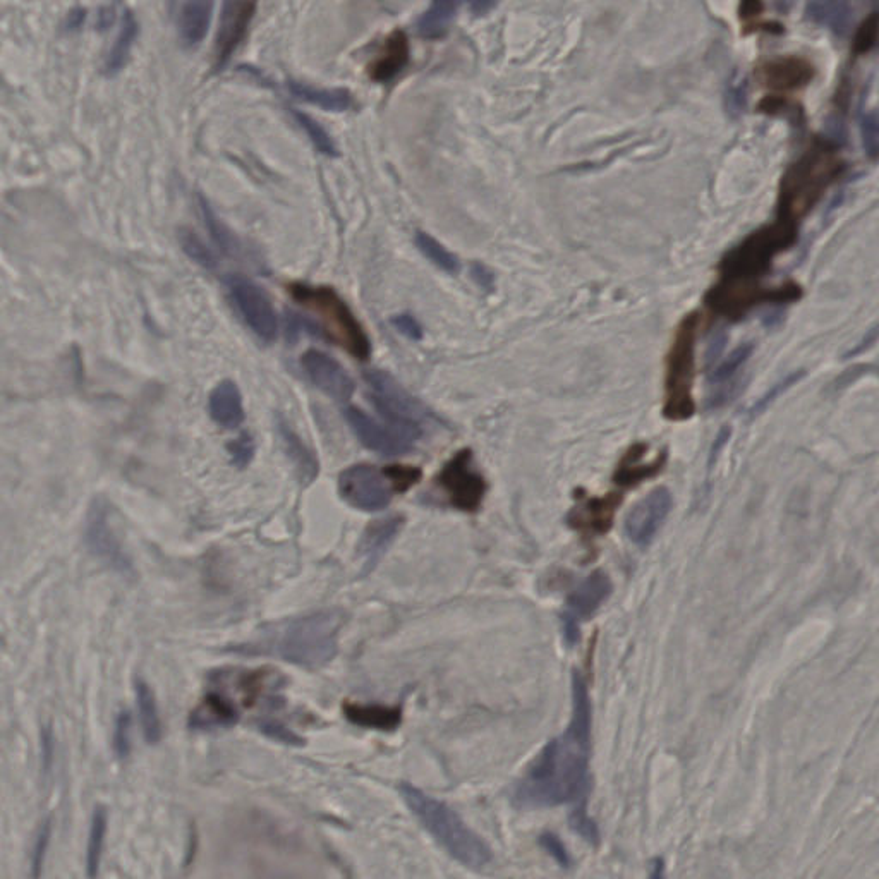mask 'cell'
Returning <instances> with one entry per match:
<instances>
[{
	"label": "cell",
	"instance_id": "47",
	"mask_svg": "<svg viewBox=\"0 0 879 879\" xmlns=\"http://www.w3.org/2000/svg\"><path fill=\"white\" fill-rule=\"evenodd\" d=\"M804 375H806V371H795V373L787 376V378H783L782 382L776 383L775 387L771 388L770 392L764 395L763 399H761L756 406L752 407V416H758V414L764 413V411H766V409H768V407H770L780 395L785 394V392H787L792 385L799 382Z\"/></svg>",
	"mask_w": 879,
	"mask_h": 879
},
{
	"label": "cell",
	"instance_id": "51",
	"mask_svg": "<svg viewBox=\"0 0 879 879\" xmlns=\"http://www.w3.org/2000/svg\"><path fill=\"white\" fill-rule=\"evenodd\" d=\"M473 279L478 282L481 287H492L493 285V275L488 272V268L483 267V265H474L473 267Z\"/></svg>",
	"mask_w": 879,
	"mask_h": 879
},
{
	"label": "cell",
	"instance_id": "14",
	"mask_svg": "<svg viewBox=\"0 0 879 879\" xmlns=\"http://www.w3.org/2000/svg\"><path fill=\"white\" fill-rule=\"evenodd\" d=\"M392 486L388 485L383 471L368 464H358L342 471L339 476V493L344 502L364 512H380L387 509L392 498Z\"/></svg>",
	"mask_w": 879,
	"mask_h": 879
},
{
	"label": "cell",
	"instance_id": "46",
	"mask_svg": "<svg viewBox=\"0 0 879 879\" xmlns=\"http://www.w3.org/2000/svg\"><path fill=\"white\" fill-rule=\"evenodd\" d=\"M862 143L867 157L879 160V117L867 114L862 119Z\"/></svg>",
	"mask_w": 879,
	"mask_h": 879
},
{
	"label": "cell",
	"instance_id": "34",
	"mask_svg": "<svg viewBox=\"0 0 879 879\" xmlns=\"http://www.w3.org/2000/svg\"><path fill=\"white\" fill-rule=\"evenodd\" d=\"M850 9L842 2H813L807 6V18L842 35L847 30Z\"/></svg>",
	"mask_w": 879,
	"mask_h": 879
},
{
	"label": "cell",
	"instance_id": "41",
	"mask_svg": "<svg viewBox=\"0 0 879 879\" xmlns=\"http://www.w3.org/2000/svg\"><path fill=\"white\" fill-rule=\"evenodd\" d=\"M179 241H181L184 253H186L191 260L196 261L198 265H201L203 268H208V270H213V268L217 267L215 255H213L212 251L205 246V243H203L200 237L196 236L194 232L182 231L181 236H179Z\"/></svg>",
	"mask_w": 879,
	"mask_h": 879
},
{
	"label": "cell",
	"instance_id": "7",
	"mask_svg": "<svg viewBox=\"0 0 879 879\" xmlns=\"http://www.w3.org/2000/svg\"><path fill=\"white\" fill-rule=\"evenodd\" d=\"M698 325V315L684 318L668 354L663 416L670 421H686L696 413L692 385H694V368H696Z\"/></svg>",
	"mask_w": 879,
	"mask_h": 879
},
{
	"label": "cell",
	"instance_id": "31",
	"mask_svg": "<svg viewBox=\"0 0 879 879\" xmlns=\"http://www.w3.org/2000/svg\"><path fill=\"white\" fill-rule=\"evenodd\" d=\"M109 830V814L104 806L95 807L91 814L88 845H86V876L97 879L104 859L105 838Z\"/></svg>",
	"mask_w": 879,
	"mask_h": 879
},
{
	"label": "cell",
	"instance_id": "5",
	"mask_svg": "<svg viewBox=\"0 0 879 879\" xmlns=\"http://www.w3.org/2000/svg\"><path fill=\"white\" fill-rule=\"evenodd\" d=\"M289 292L296 303L320 318L323 334L328 339L359 361L370 358V337L335 289L325 285L292 284Z\"/></svg>",
	"mask_w": 879,
	"mask_h": 879
},
{
	"label": "cell",
	"instance_id": "18",
	"mask_svg": "<svg viewBox=\"0 0 879 879\" xmlns=\"http://www.w3.org/2000/svg\"><path fill=\"white\" fill-rule=\"evenodd\" d=\"M301 366L316 388L335 401L346 402L354 394V380L346 368L325 352L310 349L303 354Z\"/></svg>",
	"mask_w": 879,
	"mask_h": 879
},
{
	"label": "cell",
	"instance_id": "22",
	"mask_svg": "<svg viewBox=\"0 0 879 879\" xmlns=\"http://www.w3.org/2000/svg\"><path fill=\"white\" fill-rule=\"evenodd\" d=\"M208 411L213 421L225 430H236L243 425V395L239 392L236 383L224 380L213 388L208 399Z\"/></svg>",
	"mask_w": 879,
	"mask_h": 879
},
{
	"label": "cell",
	"instance_id": "27",
	"mask_svg": "<svg viewBox=\"0 0 879 879\" xmlns=\"http://www.w3.org/2000/svg\"><path fill=\"white\" fill-rule=\"evenodd\" d=\"M289 90L299 100L328 112H346L354 105L351 91L344 88H318L301 81H289Z\"/></svg>",
	"mask_w": 879,
	"mask_h": 879
},
{
	"label": "cell",
	"instance_id": "11",
	"mask_svg": "<svg viewBox=\"0 0 879 879\" xmlns=\"http://www.w3.org/2000/svg\"><path fill=\"white\" fill-rule=\"evenodd\" d=\"M437 485L447 493L450 504L455 509L462 512L474 514L478 512L479 507L485 500L486 485L485 478L473 469V452L471 449H464L450 459L440 474H438Z\"/></svg>",
	"mask_w": 879,
	"mask_h": 879
},
{
	"label": "cell",
	"instance_id": "20",
	"mask_svg": "<svg viewBox=\"0 0 879 879\" xmlns=\"http://www.w3.org/2000/svg\"><path fill=\"white\" fill-rule=\"evenodd\" d=\"M758 78L771 90H801L813 81L814 66L807 59L795 55L776 57L758 67Z\"/></svg>",
	"mask_w": 879,
	"mask_h": 879
},
{
	"label": "cell",
	"instance_id": "45",
	"mask_svg": "<svg viewBox=\"0 0 879 879\" xmlns=\"http://www.w3.org/2000/svg\"><path fill=\"white\" fill-rule=\"evenodd\" d=\"M261 734L267 735L268 739L277 740L285 746H303L304 740L298 734H294L291 728L285 727L284 723L277 720H261L258 723Z\"/></svg>",
	"mask_w": 879,
	"mask_h": 879
},
{
	"label": "cell",
	"instance_id": "23",
	"mask_svg": "<svg viewBox=\"0 0 879 879\" xmlns=\"http://www.w3.org/2000/svg\"><path fill=\"white\" fill-rule=\"evenodd\" d=\"M407 62H409V42L406 33L395 30L383 43L382 52L375 61L371 62L368 73L376 83H387L401 73Z\"/></svg>",
	"mask_w": 879,
	"mask_h": 879
},
{
	"label": "cell",
	"instance_id": "1",
	"mask_svg": "<svg viewBox=\"0 0 879 879\" xmlns=\"http://www.w3.org/2000/svg\"><path fill=\"white\" fill-rule=\"evenodd\" d=\"M591 728L593 708L586 680L572 672V718L564 734L550 740L534 759L516 789L524 809L572 806L569 819L588 818L591 792Z\"/></svg>",
	"mask_w": 879,
	"mask_h": 879
},
{
	"label": "cell",
	"instance_id": "28",
	"mask_svg": "<svg viewBox=\"0 0 879 879\" xmlns=\"http://www.w3.org/2000/svg\"><path fill=\"white\" fill-rule=\"evenodd\" d=\"M404 519L402 517H387L380 519L368 526L364 531L363 540L359 545V552L368 560L366 569H370L378 558L382 557V553L387 550L388 545L395 540V536L401 531Z\"/></svg>",
	"mask_w": 879,
	"mask_h": 879
},
{
	"label": "cell",
	"instance_id": "16",
	"mask_svg": "<svg viewBox=\"0 0 879 879\" xmlns=\"http://www.w3.org/2000/svg\"><path fill=\"white\" fill-rule=\"evenodd\" d=\"M255 13V2L229 0V2L222 4L219 30H217L215 45H213V59H215L217 69L224 67L236 52L237 47L241 45L246 33H248L251 21L255 18Z\"/></svg>",
	"mask_w": 879,
	"mask_h": 879
},
{
	"label": "cell",
	"instance_id": "50",
	"mask_svg": "<svg viewBox=\"0 0 879 879\" xmlns=\"http://www.w3.org/2000/svg\"><path fill=\"white\" fill-rule=\"evenodd\" d=\"M392 325L397 328V332L406 335L407 339L421 340L423 330L421 325L416 322V318L411 315H397L392 318Z\"/></svg>",
	"mask_w": 879,
	"mask_h": 879
},
{
	"label": "cell",
	"instance_id": "17",
	"mask_svg": "<svg viewBox=\"0 0 879 879\" xmlns=\"http://www.w3.org/2000/svg\"><path fill=\"white\" fill-rule=\"evenodd\" d=\"M673 507L672 493L667 488H656L634 505L625 521L627 536L636 545L646 546L653 541L661 524L665 522Z\"/></svg>",
	"mask_w": 879,
	"mask_h": 879
},
{
	"label": "cell",
	"instance_id": "36",
	"mask_svg": "<svg viewBox=\"0 0 879 879\" xmlns=\"http://www.w3.org/2000/svg\"><path fill=\"white\" fill-rule=\"evenodd\" d=\"M414 243L418 246L419 251L425 255L426 260L431 261L435 267L440 268L443 272L455 273L459 270V260L450 251L443 248L437 239L428 236L426 232H418L414 237Z\"/></svg>",
	"mask_w": 879,
	"mask_h": 879
},
{
	"label": "cell",
	"instance_id": "13",
	"mask_svg": "<svg viewBox=\"0 0 879 879\" xmlns=\"http://www.w3.org/2000/svg\"><path fill=\"white\" fill-rule=\"evenodd\" d=\"M346 421L351 426L354 435L359 438L366 449L373 450L376 454L387 457H399L413 449L414 442L418 440V431L399 428V426L382 425L368 414L363 413L358 407H346L344 411Z\"/></svg>",
	"mask_w": 879,
	"mask_h": 879
},
{
	"label": "cell",
	"instance_id": "32",
	"mask_svg": "<svg viewBox=\"0 0 879 879\" xmlns=\"http://www.w3.org/2000/svg\"><path fill=\"white\" fill-rule=\"evenodd\" d=\"M134 691H136V706H138L143 737L146 744L155 746L162 739V720L158 713L157 699L152 687L148 686L145 680H136Z\"/></svg>",
	"mask_w": 879,
	"mask_h": 879
},
{
	"label": "cell",
	"instance_id": "15",
	"mask_svg": "<svg viewBox=\"0 0 879 879\" xmlns=\"http://www.w3.org/2000/svg\"><path fill=\"white\" fill-rule=\"evenodd\" d=\"M612 595V581L603 570H595L570 593L564 612L565 637L574 644L579 637V624L589 620Z\"/></svg>",
	"mask_w": 879,
	"mask_h": 879
},
{
	"label": "cell",
	"instance_id": "52",
	"mask_svg": "<svg viewBox=\"0 0 879 879\" xmlns=\"http://www.w3.org/2000/svg\"><path fill=\"white\" fill-rule=\"evenodd\" d=\"M879 328H874L873 332H869L867 334L866 339L862 340L861 346L855 347L854 351H850L845 358H850V356H857V354H861L864 349H869V347L873 346L876 339H878Z\"/></svg>",
	"mask_w": 879,
	"mask_h": 879
},
{
	"label": "cell",
	"instance_id": "30",
	"mask_svg": "<svg viewBox=\"0 0 879 879\" xmlns=\"http://www.w3.org/2000/svg\"><path fill=\"white\" fill-rule=\"evenodd\" d=\"M279 433L284 442L285 452L291 457L292 464L298 471L299 478L303 481V485H310L311 481L318 476V459L311 452L303 440L292 431L291 426L285 425L284 421H279Z\"/></svg>",
	"mask_w": 879,
	"mask_h": 879
},
{
	"label": "cell",
	"instance_id": "26",
	"mask_svg": "<svg viewBox=\"0 0 879 879\" xmlns=\"http://www.w3.org/2000/svg\"><path fill=\"white\" fill-rule=\"evenodd\" d=\"M644 454H646V447L644 445H634L625 454L624 459L620 462L619 469L615 471V476H613L615 485H619L620 488H631V486L639 485V483H643L646 479L653 478V476L660 473L663 466H665V461H667V454L661 452L655 461L641 462L643 461Z\"/></svg>",
	"mask_w": 879,
	"mask_h": 879
},
{
	"label": "cell",
	"instance_id": "9",
	"mask_svg": "<svg viewBox=\"0 0 879 879\" xmlns=\"http://www.w3.org/2000/svg\"><path fill=\"white\" fill-rule=\"evenodd\" d=\"M364 380L371 388V402L390 425L421 433L423 426L435 421L430 409L409 394L387 371H366Z\"/></svg>",
	"mask_w": 879,
	"mask_h": 879
},
{
	"label": "cell",
	"instance_id": "21",
	"mask_svg": "<svg viewBox=\"0 0 879 879\" xmlns=\"http://www.w3.org/2000/svg\"><path fill=\"white\" fill-rule=\"evenodd\" d=\"M237 722H239V711L236 704L219 692H210L189 715L191 730H201V732L234 727Z\"/></svg>",
	"mask_w": 879,
	"mask_h": 879
},
{
	"label": "cell",
	"instance_id": "29",
	"mask_svg": "<svg viewBox=\"0 0 879 879\" xmlns=\"http://www.w3.org/2000/svg\"><path fill=\"white\" fill-rule=\"evenodd\" d=\"M138 28H140V26H138V21L134 18V14L131 13L129 9H126L124 14H122L121 25H119V31H117L116 42H114L112 49L109 50V54L105 57V74L114 76V74L121 71L122 67L126 66L129 54H131V49H133L136 37H138Z\"/></svg>",
	"mask_w": 879,
	"mask_h": 879
},
{
	"label": "cell",
	"instance_id": "42",
	"mask_svg": "<svg viewBox=\"0 0 879 879\" xmlns=\"http://www.w3.org/2000/svg\"><path fill=\"white\" fill-rule=\"evenodd\" d=\"M752 349L754 346L752 344H744V346L737 347L730 356H728L725 361H723L715 371H713V375H711V382L713 383H725L730 380V378H734L735 373L747 363V359L751 358Z\"/></svg>",
	"mask_w": 879,
	"mask_h": 879
},
{
	"label": "cell",
	"instance_id": "33",
	"mask_svg": "<svg viewBox=\"0 0 879 879\" xmlns=\"http://www.w3.org/2000/svg\"><path fill=\"white\" fill-rule=\"evenodd\" d=\"M457 16V4L452 0H437L418 19V35L425 40H438L449 33Z\"/></svg>",
	"mask_w": 879,
	"mask_h": 879
},
{
	"label": "cell",
	"instance_id": "19",
	"mask_svg": "<svg viewBox=\"0 0 879 879\" xmlns=\"http://www.w3.org/2000/svg\"><path fill=\"white\" fill-rule=\"evenodd\" d=\"M622 504V493H608L603 498H588L577 502L570 510L567 522L572 529L586 536L607 534L613 526V519Z\"/></svg>",
	"mask_w": 879,
	"mask_h": 879
},
{
	"label": "cell",
	"instance_id": "2",
	"mask_svg": "<svg viewBox=\"0 0 879 879\" xmlns=\"http://www.w3.org/2000/svg\"><path fill=\"white\" fill-rule=\"evenodd\" d=\"M346 624L342 610H320L268 625L234 651L241 655L273 656L304 668H322L339 651V634Z\"/></svg>",
	"mask_w": 879,
	"mask_h": 879
},
{
	"label": "cell",
	"instance_id": "49",
	"mask_svg": "<svg viewBox=\"0 0 879 879\" xmlns=\"http://www.w3.org/2000/svg\"><path fill=\"white\" fill-rule=\"evenodd\" d=\"M55 759V737L50 727L43 728L42 732V771L43 776L47 778Z\"/></svg>",
	"mask_w": 879,
	"mask_h": 879
},
{
	"label": "cell",
	"instance_id": "12",
	"mask_svg": "<svg viewBox=\"0 0 879 879\" xmlns=\"http://www.w3.org/2000/svg\"><path fill=\"white\" fill-rule=\"evenodd\" d=\"M110 507L105 500L97 498L88 509L85 521V545L93 557L119 574L133 572V565L124 553L121 541L110 524Z\"/></svg>",
	"mask_w": 879,
	"mask_h": 879
},
{
	"label": "cell",
	"instance_id": "4",
	"mask_svg": "<svg viewBox=\"0 0 879 879\" xmlns=\"http://www.w3.org/2000/svg\"><path fill=\"white\" fill-rule=\"evenodd\" d=\"M399 792L414 818L455 861L469 869H481L492 861L490 847L462 821L452 807L425 794L411 783H401Z\"/></svg>",
	"mask_w": 879,
	"mask_h": 879
},
{
	"label": "cell",
	"instance_id": "43",
	"mask_svg": "<svg viewBox=\"0 0 879 879\" xmlns=\"http://www.w3.org/2000/svg\"><path fill=\"white\" fill-rule=\"evenodd\" d=\"M383 474L390 481V486L394 488L395 492L401 493L413 488L421 479V469L413 466H401V464L385 467Z\"/></svg>",
	"mask_w": 879,
	"mask_h": 879
},
{
	"label": "cell",
	"instance_id": "35",
	"mask_svg": "<svg viewBox=\"0 0 879 879\" xmlns=\"http://www.w3.org/2000/svg\"><path fill=\"white\" fill-rule=\"evenodd\" d=\"M200 208L201 213H203V219H205V225H207L208 231H210V236L213 237V241L219 244L220 249H222L224 253H227V255H241L244 251L243 244H241V241L229 231V227L224 225V222L215 215L212 207L208 205V201L200 198Z\"/></svg>",
	"mask_w": 879,
	"mask_h": 879
},
{
	"label": "cell",
	"instance_id": "24",
	"mask_svg": "<svg viewBox=\"0 0 879 879\" xmlns=\"http://www.w3.org/2000/svg\"><path fill=\"white\" fill-rule=\"evenodd\" d=\"M213 2L191 0L177 4L176 23L179 38L186 47L201 43L212 21Z\"/></svg>",
	"mask_w": 879,
	"mask_h": 879
},
{
	"label": "cell",
	"instance_id": "8",
	"mask_svg": "<svg viewBox=\"0 0 879 879\" xmlns=\"http://www.w3.org/2000/svg\"><path fill=\"white\" fill-rule=\"evenodd\" d=\"M801 296V285L794 282L770 289L759 282L722 279L706 294V306L716 315L737 322L759 304L794 303Z\"/></svg>",
	"mask_w": 879,
	"mask_h": 879
},
{
	"label": "cell",
	"instance_id": "6",
	"mask_svg": "<svg viewBox=\"0 0 879 879\" xmlns=\"http://www.w3.org/2000/svg\"><path fill=\"white\" fill-rule=\"evenodd\" d=\"M797 243V224L789 219H778L764 225L728 251L722 263V279L759 282L771 268L776 256Z\"/></svg>",
	"mask_w": 879,
	"mask_h": 879
},
{
	"label": "cell",
	"instance_id": "38",
	"mask_svg": "<svg viewBox=\"0 0 879 879\" xmlns=\"http://www.w3.org/2000/svg\"><path fill=\"white\" fill-rule=\"evenodd\" d=\"M52 830H54L52 818L43 819L40 826H38L37 835H35V840H33V847H31L30 857V874L33 879H40V876H42L43 866H45L47 854H49Z\"/></svg>",
	"mask_w": 879,
	"mask_h": 879
},
{
	"label": "cell",
	"instance_id": "53",
	"mask_svg": "<svg viewBox=\"0 0 879 879\" xmlns=\"http://www.w3.org/2000/svg\"><path fill=\"white\" fill-rule=\"evenodd\" d=\"M649 879H667L665 861H663L661 857H656L655 861L651 862V874H649Z\"/></svg>",
	"mask_w": 879,
	"mask_h": 879
},
{
	"label": "cell",
	"instance_id": "37",
	"mask_svg": "<svg viewBox=\"0 0 879 879\" xmlns=\"http://www.w3.org/2000/svg\"><path fill=\"white\" fill-rule=\"evenodd\" d=\"M292 116L301 126V129H304V133L308 134V138H310L311 143L315 145L318 152L327 155V157H337L339 155L332 136L322 128L320 122L315 121L313 117L304 114V112H299V110H292Z\"/></svg>",
	"mask_w": 879,
	"mask_h": 879
},
{
	"label": "cell",
	"instance_id": "39",
	"mask_svg": "<svg viewBox=\"0 0 879 879\" xmlns=\"http://www.w3.org/2000/svg\"><path fill=\"white\" fill-rule=\"evenodd\" d=\"M879 45V13H871L862 21L855 31L852 52L854 55H864Z\"/></svg>",
	"mask_w": 879,
	"mask_h": 879
},
{
	"label": "cell",
	"instance_id": "25",
	"mask_svg": "<svg viewBox=\"0 0 879 879\" xmlns=\"http://www.w3.org/2000/svg\"><path fill=\"white\" fill-rule=\"evenodd\" d=\"M344 716L361 728H371L380 732H394L401 727V706H382V704H344Z\"/></svg>",
	"mask_w": 879,
	"mask_h": 879
},
{
	"label": "cell",
	"instance_id": "40",
	"mask_svg": "<svg viewBox=\"0 0 879 879\" xmlns=\"http://www.w3.org/2000/svg\"><path fill=\"white\" fill-rule=\"evenodd\" d=\"M131 715L129 711H121L117 715L116 723H114V732H112V749L119 761H126L131 756Z\"/></svg>",
	"mask_w": 879,
	"mask_h": 879
},
{
	"label": "cell",
	"instance_id": "3",
	"mask_svg": "<svg viewBox=\"0 0 879 879\" xmlns=\"http://www.w3.org/2000/svg\"><path fill=\"white\" fill-rule=\"evenodd\" d=\"M847 164L833 141L814 138L813 145L790 165L780 182L778 217L799 222L813 210L830 186L840 181Z\"/></svg>",
	"mask_w": 879,
	"mask_h": 879
},
{
	"label": "cell",
	"instance_id": "54",
	"mask_svg": "<svg viewBox=\"0 0 879 879\" xmlns=\"http://www.w3.org/2000/svg\"><path fill=\"white\" fill-rule=\"evenodd\" d=\"M469 7H471V11H473L474 14H485L488 13L492 7H495V4H493V2H474V4H469Z\"/></svg>",
	"mask_w": 879,
	"mask_h": 879
},
{
	"label": "cell",
	"instance_id": "10",
	"mask_svg": "<svg viewBox=\"0 0 879 879\" xmlns=\"http://www.w3.org/2000/svg\"><path fill=\"white\" fill-rule=\"evenodd\" d=\"M225 289L241 316L244 325L263 342H272L279 334V316L273 308L267 292L253 280L241 275H229L225 279Z\"/></svg>",
	"mask_w": 879,
	"mask_h": 879
},
{
	"label": "cell",
	"instance_id": "44",
	"mask_svg": "<svg viewBox=\"0 0 879 879\" xmlns=\"http://www.w3.org/2000/svg\"><path fill=\"white\" fill-rule=\"evenodd\" d=\"M227 450L231 455L232 464L239 469H244L255 457V440L249 433H241L236 440L227 443Z\"/></svg>",
	"mask_w": 879,
	"mask_h": 879
},
{
	"label": "cell",
	"instance_id": "48",
	"mask_svg": "<svg viewBox=\"0 0 879 879\" xmlns=\"http://www.w3.org/2000/svg\"><path fill=\"white\" fill-rule=\"evenodd\" d=\"M538 843H540L541 847L548 852V855L555 859L558 866L564 867V869H569L570 864H572V859H570L569 852L565 849L564 842L560 840L558 835L552 833V831H546L543 833L540 838H538Z\"/></svg>",
	"mask_w": 879,
	"mask_h": 879
}]
</instances>
